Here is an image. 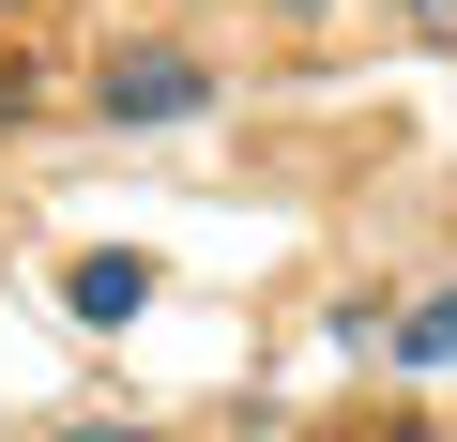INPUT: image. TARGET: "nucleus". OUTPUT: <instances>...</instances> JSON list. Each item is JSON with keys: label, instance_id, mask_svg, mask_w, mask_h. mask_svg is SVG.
<instances>
[{"label": "nucleus", "instance_id": "obj_1", "mask_svg": "<svg viewBox=\"0 0 457 442\" xmlns=\"http://www.w3.org/2000/svg\"><path fill=\"white\" fill-rule=\"evenodd\" d=\"M198 107H213L198 46H107V122H198Z\"/></svg>", "mask_w": 457, "mask_h": 442}, {"label": "nucleus", "instance_id": "obj_2", "mask_svg": "<svg viewBox=\"0 0 457 442\" xmlns=\"http://www.w3.org/2000/svg\"><path fill=\"white\" fill-rule=\"evenodd\" d=\"M62 305H77L92 336H122V321L153 305V260H137V245H107V260H77V275H62Z\"/></svg>", "mask_w": 457, "mask_h": 442}, {"label": "nucleus", "instance_id": "obj_3", "mask_svg": "<svg viewBox=\"0 0 457 442\" xmlns=\"http://www.w3.org/2000/svg\"><path fill=\"white\" fill-rule=\"evenodd\" d=\"M396 366H427V381H442V366H457V290H427V305H411V321H396Z\"/></svg>", "mask_w": 457, "mask_h": 442}, {"label": "nucleus", "instance_id": "obj_4", "mask_svg": "<svg viewBox=\"0 0 457 442\" xmlns=\"http://www.w3.org/2000/svg\"><path fill=\"white\" fill-rule=\"evenodd\" d=\"M411 31H427V46H457V0H411Z\"/></svg>", "mask_w": 457, "mask_h": 442}, {"label": "nucleus", "instance_id": "obj_5", "mask_svg": "<svg viewBox=\"0 0 457 442\" xmlns=\"http://www.w3.org/2000/svg\"><path fill=\"white\" fill-rule=\"evenodd\" d=\"M16 107H31V77H16V62H0V138H16Z\"/></svg>", "mask_w": 457, "mask_h": 442}, {"label": "nucleus", "instance_id": "obj_6", "mask_svg": "<svg viewBox=\"0 0 457 442\" xmlns=\"http://www.w3.org/2000/svg\"><path fill=\"white\" fill-rule=\"evenodd\" d=\"M62 442H153V427H107V412H92V427H62Z\"/></svg>", "mask_w": 457, "mask_h": 442}, {"label": "nucleus", "instance_id": "obj_7", "mask_svg": "<svg viewBox=\"0 0 457 442\" xmlns=\"http://www.w3.org/2000/svg\"><path fill=\"white\" fill-rule=\"evenodd\" d=\"M275 16H320V0H275Z\"/></svg>", "mask_w": 457, "mask_h": 442}, {"label": "nucleus", "instance_id": "obj_8", "mask_svg": "<svg viewBox=\"0 0 457 442\" xmlns=\"http://www.w3.org/2000/svg\"><path fill=\"white\" fill-rule=\"evenodd\" d=\"M0 16H16V0H0Z\"/></svg>", "mask_w": 457, "mask_h": 442}, {"label": "nucleus", "instance_id": "obj_9", "mask_svg": "<svg viewBox=\"0 0 457 442\" xmlns=\"http://www.w3.org/2000/svg\"><path fill=\"white\" fill-rule=\"evenodd\" d=\"M381 442H396V427H381Z\"/></svg>", "mask_w": 457, "mask_h": 442}]
</instances>
